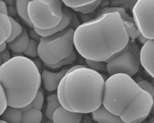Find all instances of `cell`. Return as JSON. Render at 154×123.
Masks as SVG:
<instances>
[{
  "label": "cell",
  "mask_w": 154,
  "mask_h": 123,
  "mask_svg": "<svg viewBox=\"0 0 154 123\" xmlns=\"http://www.w3.org/2000/svg\"><path fill=\"white\" fill-rule=\"evenodd\" d=\"M85 62L87 63L88 67L96 71H106V63L103 61H94L88 59H85Z\"/></svg>",
  "instance_id": "28"
},
{
  "label": "cell",
  "mask_w": 154,
  "mask_h": 123,
  "mask_svg": "<svg viewBox=\"0 0 154 123\" xmlns=\"http://www.w3.org/2000/svg\"><path fill=\"white\" fill-rule=\"evenodd\" d=\"M38 43L33 39H29L28 45L23 52V53L30 57H36L38 56Z\"/></svg>",
  "instance_id": "27"
},
{
  "label": "cell",
  "mask_w": 154,
  "mask_h": 123,
  "mask_svg": "<svg viewBox=\"0 0 154 123\" xmlns=\"http://www.w3.org/2000/svg\"><path fill=\"white\" fill-rule=\"evenodd\" d=\"M8 37L9 36L7 34L5 29L4 28V26L0 21V44L4 42H6Z\"/></svg>",
  "instance_id": "33"
},
{
  "label": "cell",
  "mask_w": 154,
  "mask_h": 123,
  "mask_svg": "<svg viewBox=\"0 0 154 123\" xmlns=\"http://www.w3.org/2000/svg\"><path fill=\"white\" fill-rule=\"evenodd\" d=\"M138 38V39H139V41H140L143 44H144L149 40V39L146 38V37H144V36H143L141 34Z\"/></svg>",
  "instance_id": "37"
},
{
  "label": "cell",
  "mask_w": 154,
  "mask_h": 123,
  "mask_svg": "<svg viewBox=\"0 0 154 123\" xmlns=\"http://www.w3.org/2000/svg\"><path fill=\"white\" fill-rule=\"evenodd\" d=\"M62 7L61 0H32L28 5V16L33 27L50 29L61 22Z\"/></svg>",
  "instance_id": "6"
},
{
  "label": "cell",
  "mask_w": 154,
  "mask_h": 123,
  "mask_svg": "<svg viewBox=\"0 0 154 123\" xmlns=\"http://www.w3.org/2000/svg\"><path fill=\"white\" fill-rule=\"evenodd\" d=\"M91 115L93 119L98 123H124L119 116L107 110L102 104Z\"/></svg>",
  "instance_id": "14"
},
{
  "label": "cell",
  "mask_w": 154,
  "mask_h": 123,
  "mask_svg": "<svg viewBox=\"0 0 154 123\" xmlns=\"http://www.w3.org/2000/svg\"><path fill=\"white\" fill-rule=\"evenodd\" d=\"M41 75L35 64L23 56H15L0 66V83L8 106L22 108L30 104L40 89Z\"/></svg>",
  "instance_id": "3"
},
{
  "label": "cell",
  "mask_w": 154,
  "mask_h": 123,
  "mask_svg": "<svg viewBox=\"0 0 154 123\" xmlns=\"http://www.w3.org/2000/svg\"><path fill=\"white\" fill-rule=\"evenodd\" d=\"M46 123H53V122L52 121V120H48Z\"/></svg>",
  "instance_id": "42"
},
{
  "label": "cell",
  "mask_w": 154,
  "mask_h": 123,
  "mask_svg": "<svg viewBox=\"0 0 154 123\" xmlns=\"http://www.w3.org/2000/svg\"><path fill=\"white\" fill-rule=\"evenodd\" d=\"M128 49L127 51L129 52L130 53H131L136 58V59L138 61V62L140 63V48L137 45L136 43H135L133 40L132 41H129L128 43Z\"/></svg>",
  "instance_id": "30"
},
{
  "label": "cell",
  "mask_w": 154,
  "mask_h": 123,
  "mask_svg": "<svg viewBox=\"0 0 154 123\" xmlns=\"http://www.w3.org/2000/svg\"><path fill=\"white\" fill-rule=\"evenodd\" d=\"M17 12L15 5H7V15L9 17H13L17 16Z\"/></svg>",
  "instance_id": "35"
},
{
  "label": "cell",
  "mask_w": 154,
  "mask_h": 123,
  "mask_svg": "<svg viewBox=\"0 0 154 123\" xmlns=\"http://www.w3.org/2000/svg\"><path fill=\"white\" fill-rule=\"evenodd\" d=\"M0 123H8V122H6L5 121L3 120V119H0Z\"/></svg>",
  "instance_id": "41"
},
{
  "label": "cell",
  "mask_w": 154,
  "mask_h": 123,
  "mask_svg": "<svg viewBox=\"0 0 154 123\" xmlns=\"http://www.w3.org/2000/svg\"><path fill=\"white\" fill-rule=\"evenodd\" d=\"M9 17L11 23V31L10 35L9 38L7 39V40L6 41V43H8L12 41L16 37L19 35L21 34L23 29L22 26L17 22H16L13 17Z\"/></svg>",
  "instance_id": "23"
},
{
  "label": "cell",
  "mask_w": 154,
  "mask_h": 123,
  "mask_svg": "<svg viewBox=\"0 0 154 123\" xmlns=\"http://www.w3.org/2000/svg\"><path fill=\"white\" fill-rule=\"evenodd\" d=\"M154 40H149L140 49V62L147 73L153 78Z\"/></svg>",
  "instance_id": "10"
},
{
  "label": "cell",
  "mask_w": 154,
  "mask_h": 123,
  "mask_svg": "<svg viewBox=\"0 0 154 123\" xmlns=\"http://www.w3.org/2000/svg\"><path fill=\"white\" fill-rule=\"evenodd\" d=\"M31 108H32V106H31V103H30V104H29L28 105H27V106H24V107H22V108H19V109H20V110H21L22 112H26V111L29 110L31 109Z\"/></svg>",
  "instance_id": "38"
},
{
  "label": "cell",
  "mask_w": 154,
  "mask_h": 123,
  "mask_svg": "<svg viewBox=\"0 0 154 123\" xmlns=\"http://www.w3.org/2000/svg\"><path fill=\"white\" fill-rule=\"evenodd\" d=\"M122 21H123V23L125 28L126 32L129 38H131L132 40H135L141 35V33L140 32L139 30L138 29V28H137L134 23L128 21V20H122Z\"/></svg>",
  "instance_id": "21"
},
{
  "label": "cell",
  "mask_w": 154,
  "mask_h": 123,
  "mask_svg": "<svg viewBox=\"0 0 154 123\" xmlns=\"http://www.w3.org/2000/svg\"><path fill=\"white\" fill-rule=\"evenodd\" d=\"M42 117L41 110L31 108L29 110L23 112L20 123H40Z\"/></svg>",
  "instance_id": "17"
},
{
  "label": "cell",
  "mask_w": 154,
  "mask_h": 123,
  "mask_svg": "<svg viewBox=\"0 0 154 123\" xmlns=\"http://www.w3.org/2000/svg\"><path fill=\"white\" fill-rule=\"evenodd\" d=\"M74 29L64 30L46 37H41L38 44V56L46 64H54L67 57L73 50Z\"/></svg>",
  "instance_id": "5"
},
{
  "label": "cell",
  "mask_w": 154,
  "mask_h": 123,
  "mask_svg": "<svg viewBox=\"0 0 154 123\" xmlns=\"http://www.w3.org/2000/svg\"><path fill=\"white\" fill-rule=\"evenodd\" d=\"M2 1L5 2V3L7 5H15V2H16V0H2Z\"/></svg>",
  "instance_id": "39"
},
{
  "label": "cell",
  "mask_w": 154,
  "mask_h": 123,
  "mask_svg": "<svg viewBox=\"0 0 154 123\" xmlns=\"http://www.w3.org/2000/svg\"><path fill=\"white\" fill-rule=\"evenodd\" d=\"M29 41L28 34L25 28L22 29L21 34L12 41L7 43L8 47L14 53H21L26 49Z\"/></svg>",
  "instance_id": "15"
},
{
  "label": "cell",
  "mask_w": 154,
  "mask_h": 123,
  "mask_svg": "<svg viewBox=\"0 0 154 123\" xmlns=\"http://www.w3.org/2000/svg\"><path fill=\"white\" fill-rule=\"evenodd\" d=\"M69 69L68 68H64L58 73H52L48 70H43L41 79L43 80L45 89L49 92L57 89L60 82Z\"/></svg>",
  "instance_id": "11"
},
{
  "label": "cell",
  "mask_w": 154,
  "mask_h": 123,
  "mask_svg": "<svg viewBox=\"0 0 154 123\" xmlns=\"http://www.w3.org/2000/svg\"><path fill=\"white\" fill-rule=\"evenodd\" d=\"M82 114L66 110L62 106L58 107L53 113V123H80Z\"/></svg>",
  "instance_id": "12"
},
{
  "label": "cell",
  "mask_w": 154,
  "mask_h": 123,
  "mask_svg": "<svg viewBox=\"0 0 154 123\" xmlns=\"http://www.w3.org/2000/svg\"><path fill=\"white\" fill-rule=\"evenodd\" d=\"M32 0H16L15 6L17 14L30 26L33 27L28 16V5L29 2Z\"/></svg>",
  "instance_id": "18"
},
{
  "label": "cell",
  "mask_w": 154,
  "mask_h": 123,
  "mask_svg": "<svg viewBox=\"0 0 154 123\" xmlns=\"http://www.w3.org/2000/svg\"><path fill=\"white\" fill-rule=\"evenodd\" d=\"M152 123H153V122H152Z\"/></svg>",
  "instance_id": "45"
},
{
  "label": "cell",
  "mask_w": 154,
  "mask_h": 123,
  "mask_svg": "<svg viewBox=\"0 0 154 123\" xmlns=\"http://www.w3.org/2000/svg\"><path fill=\"white\" fill-rule=\"evenodd\" d=\"M0 13L7 15V5L2 0H0Z\"/></svg>",
  "instance_id": "36"
},
{
  "label": "cell",
  "mask_w": 154,
  "mask_h": 123,
  "mask_svg": "<svg viewBox=\"0 0 154 123\" xmlns=\"http://www.w3.org/2000/svg\"><path fill=\"white\" fill-rule=\"evenodd\" d=\"M140 63L128 51H125L106 63V69L110 75L125 74L132 77L139 70Z\"/></svg>",
  "instance_id": "9"
},
{
  "label": "cell",
  "mask_w": 154,
  "mask_h": 123,
  "mask_svg": "<svg viewBox=\"0 0 154 123\" xmlns=\"http://www.w3.org/2000/svg\"><path fill=\"white\" fill-rule=\"evenodd\" d=\"M138 0H111L110 5L112 7H121L126 10L132 9Z\"/></svg>",
  "instance_id": "24"
},
{
  "label": "cell",
  "mask_w": 154,
  "mask_h": 123,
  "mask_svg": "<svg viewBox=\"0 0 154 123\" xmlns=\"http://www.w3.org/2000/svg\"><path fill=\"white\" fill-rule=\"evenodd\" d=\"M7 43L4 42L3 43H2L1 44H0V52L4 51L6 48H7Z\"/></svg>",
  "instance_id": "40"
},
{
  "label": "cell",
  "mask_w": 154,
  "mask_h": 123,
  "mask_svg": "<svg viewBox=\"0 0 154 123\" xmlns=\"http://www.w3.org/2000/svg\"><path fill=\"white\" fill-rule=\"evenodd\" d=\"M141 90L128 75L116 74L110 76L105 81L102 105L111 113L120 116Z\"/></svg>",
  "instance_id": "4"
},
{
  "label": "cell",
  "mask_w": 154,
  "mask_h": 123,
  "mask_svg": "<svg viewBox=\"0 0 154 123\" xmlns=\"http://www.w3.org/2000/svg\"><path fill=\"white\" fill-rule=\"evenodd\" d=\"M1 65V59H0V66Z\"/></svg>",
  "instance_id": "43"
},
{
  "label": "cell",
  "mask_w": 154,
  "mask_h": 123,
  "mask_svg": "<svg viewBox=\"0 0 154 123\" xmlns=\"http://www.w3.org/2000/svg\"><path fill=\"white\" fill-rule=\"evenodd\" d=\"M8 106L6 94L2 85L0 83V114L1 115Z\"/></svg>",
  "instance_id": "31"
},
{
  "label": "cell",
  "mask_w": 154,
  "mask_h": 123,
  "mask_svg": "<svg viewBox=\"0 0 154 123\" xmlns=\"http://www.w3.org/2000/svg\"><path fill=\"white\" fill-rule=\"evenodd\" d=\"M154 0H138L132 8L133 20L141 34L149 40L154 39Z\"/></svg>",
  "instance_id": "7"
},
{
  "label": "cell",
  "mask_w": 154,
  "mask_h": 123,
  "mask_svg": "<svg viewBox=\"0 0 154 123\" xmlns=\"http://www.w3.org/2000/svg\"><path fill=\"white\" fill-rule=\"evenodd\" d=\"M76 53L75 52L74 50H72V52H71V53L66 58L60 60V61H58V62L54 64H45V65L48 67H50L51 68H58L60 67H61L63 65H69L72 64L73 62L75 61V60L76 59Z\"/></svg>",
  "instance_id": "22"
},
{
  "label": "cell",
  "mask_w": 154,
  "mask_h": 123,
  "mask_svg": "<svg viewBox=\"0 0 154 123\" xmlns=\"http://www.w3.org/2000/svg\"><path fill=\"white\" fill-rule=\"evenodd\" d=\"M23 112L19 108L7 106L1 115L0 118L8 123H20Z\"/></svg>",
  "instance_id": "16"
},
{
  "label": "cell",
  "mask_w": 154,
  "mask_h": 123,
  "mask_svg": "<svg viewBox=\"0 0 154 123\" xmlns=\"http://www.w3.org/2000/svg\"><path fill=\"white\" fill-rule=\"evenodd\" d=\"M102 1V0H97L87 5H85L81 7H78V8H74L72 9L75 11H80L83 14H88L93 12L98 7V6L101 4Z\"/></svg>",
  "instance_id": "26"
},
{
  "label": "cell",
  "mask_w": 154,
  "mask_h": 123,
  "mask_svg": "<svg viewBox=\"0 0 154 123\" xmlns=\"http://www.w3.org/2000/svg\"><path fill=\"white\" fill-rule=\"evenodd\" d=\"M0 59L1 61V64L7 62L11 59L10 52L8 49H5L4 51L0 52Z\"/></svg>",
  "instance_id": "34"
},
{
  "label": "cell",
  "mask_w": 154,
  "mask_h": 123,
  "mask_svg": "<svg viewBox=\"0 0 154 123\" xmlns=\"http://www.w3.org/2000/svg\"><path fill=\"white\" fill-rule=\"evenodd\" d=\"M61 106L57 94H51L47 97L46 116L48 120H52L53 113L56 109Z\"/></svg>",
  "instance_id": "19"
},
{
  "label": "cell",
  "mask_w": 154,
  "mask_h": 123,
  "mask_svg": "<svg viewBox=\"0 0 154 123\" xmlns=\"http://www.w3.org/2000/svg\"><path fill=\"white\" fill-rule=\"evenodd\" d=\"M67 7L72 8L81 7L90 4L97 0H61Z\"/></svg>",
  "instance_id": "25"
},
{
  "label": "cell",
  "mask_w": 154,
  "mask_h": 123,
  "mask_svg": "<svg viewBox=\"0 0 154 123\" xmlns=\"http://www.w3.org/2000/svg\"><path fill=\"white\" fill-rule=\"evenodd\" d=\"M0 116H1V114H0Z\"/></svg>",
  "instance_id": "44"
},
{
  "label": "cell",
  "mask_w": 154,
  "mask_h": 123,
  "mask_svg": "<svg viewBox=\"0 0 154 123\" xmlns=\"http://www.w3.org/2000/svg\"><path fill=\"white\" fill-rule=\"evenodd\" d=\"M104 85L102 74L87 66L69 68L59 83L57 95L66 110L91 113L102 104Z\"/></svg>",
  "instance_id": "2"
},
{
  "label": "cell",
  "mask_w": 154,
  "mask_h": 123,
  "mask_svg": "<svg viewBox=\"0 0 154 123\" xmlns=\"http://www.w3.org/2000/svg\"><path fill=\"white\" fill-rule=\"evenodd\" d=\"M153 105V97L142 89L119 117L124 123H141L149 116Z\"/></svg>",
  "instance_id": "8"
},
{
  "label": "cell",
  "mask_w": 154,
  "mask_h": 123,
  "mask_svg": "<svg viewBox=\"0 0 154 123\" xmlns=\"http://www.w3.org/2000/svg\"><path fill=\"white\" fill-rule=\"evenodd\" d=\"M112 12H117L120 15L122 19V20H128L131 22L134 23L133 18L131 17L130 16H129L125 9L121 7H105L102 9H101L96 14V17L105 14V13H112Z\"/></svg>",
  "instance_id": "20"
},
{
  "label": "cell",
  "mask_w": 154,
  "mask_h": 123,
  "mask_svg": "<svg viewBox=\"0 0 154 123\" xmlns=\"http://www.w3.org/2000/svg\"><path fill=\"white\" fill-rule=\"evenodd\" d=\"M138 86L141 88V89L149 92L153 97L154 96V88L153 85L149 82L144 80H141L137 82Z\"/></svg>",
  "instance_id": "32"
},
{
  "label": "cell",
  "mask_w": 154,
  "mask_h": 123,
  "mask_svg": "<svg viewBox=\"0 0 154 123\" xmlns=\"http://www.w3.org/2000/svg\"><path fill=\"white\" fill-rule=\"evenodd\" d=\"M43 101H44V95H43V92L42 91V90H40L39 89L36 95H35L34 99L31 103L32 107L38 109V110H41L43 106Z\"/></svg>",
  "instance_id": "29"
},
{
  "label": "cell",
  "mask_w": 154,
  "mask_h": 123,
  "mask_svg": "<svg viewBox=\"0 0 154 123\" xmlns=\"http://www.w3.org/2000/svg\"><path fill=\"white\" fill-rule=\"evenodd\" d=\"M62 11H63V16H62L61 20L56 27L50 29H47V30L39 29L35 27H33L34 31L37 32V34L39 36L46 37V36H49L52 34H54L56 32L61 31L64 29H66V28H68L72 19V13L66 6H63Z\"/></svg>",
  "instance_id": "13"
},
{
  "label": "cell",
  "mask_w": 154,
  "mask_h": 123,
  "mask_svg": "<svg viewBox=\"0 0 154 123\" xmlns=\"http://www.w3.org/2000/svg\"><path fill=\"white\" fill-rule=\"evenodd\" d=\"M129 38L117 12L101 14L74 30L73 44L85 59L105 62L128 44Z\"/></svg>",
  "instance_id": "1"
}]
</instances>
